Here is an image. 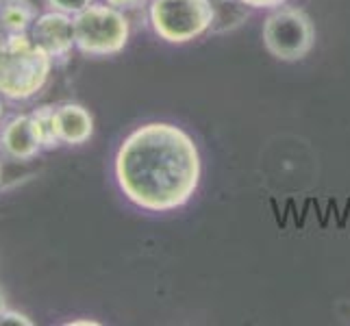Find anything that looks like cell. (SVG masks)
Instances as JSON below:
<instances>
[{
	"label": "cell",
	"instance_id": "1",
	"mask_svg": "<svg viewBox=\"0 0 350 326\" xmlns=\"http://www.w3.org/2000/svg\"><path fill=\"white\" fill-rule=\"evenodd\" d=\"M116 180L122 194L146 211H172L196 194L202 165L187 133L170 122L135 128L116 154Z\"/></svg>",
	"mask_w": 350,
	"mask_h": 326
},
{
	"label": "cell",
	"instance_id": "2",
	"mask_svg": "<svg viewBox=\"0 0 350 326\" xmlns=\"http://www.w3.org/2000/svg\"><path fill=\"white\" fill-rule=\"evenodd\" d=\"M53 57L29 33H5L0 40V92L9 100H29L51 79Z\"/></svg>",
	"mask_w": 350,
	"mask_h": 326
},
{
	"label": "cell",
	"instance_id": "3",
	"mask_svg": "<svg viewBox=\"0 0 350 326\" xmlns=\"http://www.w3.org/2000/svg\"><path fill=\"white\" fill-rule=\"evenodd\" d=\"M77 48L90 57H109L124 51L131 38L129 20L113 5H90L75 16Z\"/></svg>",
	"mask_w": 350,
	"mask_h": 326
},
{
	"label": "cell",
	"instance_id": "4",
	"mask_svg": "<svg viewBox=\"0 0 350 326\" xmlns=\"http://www.w3.org/2000/svg\"><path fill=\"white\" fill-rule=\"evenodd\" d=\"M215 22L211 0H152L150 24L161 40L185 44L207 33Z\"/></svg>",
	"mask_w": 350,
	"mask_h": 326
},
{
	"label": "cell",
	"instance_id": "5",
	"mask_svg": "<svg viewBox=\"0 0 350 326\" xmlns=\"http://www.w3.org/2000/svg\"><path fill=\"white\" fill-rule=\"evenodd\" d=\"M316 31L311 18L300 9H279L263 22V44L281 62H300L313 48Z\"/></svg>",
	"mask_w": 350,
	"mask_h": 326
},
{
	"label": "cell",
	"instance_id": "6",
	"mask_svg": "<svg viewBox=\"0 0 350 326\" xmlns=\"http://www.w3.org/2000/svg\"><path fill=\"white\" fill-rule=\"evenodd\" d=\"M29 35L35 44L53 57V62H66L70 53L77 48L75 16L51 9L38 16Z\"/></svg>",
	"mask_w": 350,
	"mask_h": 326
},
{
	"label": "cell",
	"instance_id": "7",
	"mask_svg": "<svg viewBox=\"0 0 350 326\" xmlns=\"http://www.w3.org/2000/svg\"><path fill=\"white\" fill-rule=\"evenodd\" d=\"M0 148L14 161H31L40 152H44L40 133L31 113L14 116L0 128Z\"/></svg>",
	"mask_w": 350,
	"mask_h": 326
},
{
	"label": "cell",
	"instance_id": "8",
	"mask_svg": "<svg viewBox=\"0 0 350 326\" xmlns=\"http://www.w3.org/2000/svg\"><path fill=\"white\" fill-rule=\"evenodd\" d=\"M57 131L64 146H81L94 135V118L83 105L64 103L57 107Z\"/></svg>",
	"mask_w": 350,
	"mask_h": 326
},
{
	"label": "cell",
	"instance_id": "9",
	"mask_svg": "<svg viewBox=\"0 0 350 326\" xmlns=\"http://www.w3.org/2000/svg\"><path fill=\"white\" fill-rule=\"evenodd\" d=\"M40 11L33 0H3L0 29L3 33H31Z\"/></svg>",
	"mask_w": 350,
	"mask_h": 326
},
{
	"label": "cell",
	"instance_id": "10",
	"mask_svg": "<svg viewBox=\"0 0 350 326\" xmlns=\"http://www.w3.org/2000/svg\"><path fill=\"white\" fill-rule=\"evenodd\" d=\"M31 116H33L35 126H38L44 150H55L59 146H64L62 139H59V131H57V107L44 105L40 109H35Z\"/></svg>",
	"mask_w": 350,
	"mask_h": 326
},
{
	"label": "cell",
	"instance_id": "11",
	"mask_svg": "<svg viewBox=\"0 0 350 326\" xmlns=\"http://www.w3.org/2000/svg\"><path fill=\"white\" fill-rule=\"evenodd\" d=\"M94 0H46V5L55 9V11H62V14L68 16H77L81 14L83 9H88Z\"/></svg>",
	"mask_w": 350,
	"mask_h": 326
},
{
	"label": "cell",
	"instance_id": "12",
	"mask_svg": "<svg viewBox=\"0 0 350 326\" xmlns=\"http://www.w3.org/2000/svg\"><path fill=\"white\" fill-rule=\"evenodd\" d=\"M7 324H16V326H33V320H29V316L16 311V309H5L0 313V326H7Z\"/></svg>",
	"mask_w": 350,
	"mask_h": 326
},
{
	"label": "cell",
	"instance_id": "13",
	"mask_svg": "<svg viewBox=\"0 0 350 326\" xmlns=\"http://www.w3.org/2000/svg\"><path fill=\"white\" fill-rule=\"evenodd\" d=\"M241 5L252 7V9H274V7H281L287 0H239Z\"/></svg>",
	"mask_w": 350,
	"mask_h": 326
},
{
	"label": "cell",
	"instance_id": "14",
	"mask_svg": "<svg viewBox=\"0 0 350 326\" xmlns=\"http://www.w3.org/2000/svg\"><path fill=\"white\" fill-rule=\"evenodd\" d=\"M107 3L118 9H133V7H139L144 0H107Z\"/></svg>",
	"mask_w": 350,
	"mask_h": 326
},
{
	"label": "cell",
	"instance_id": "15",
	"mask_svg": "<svg viewBox=\"0 0 350 326\" xmlns=\"http://www.w3.org/2000/svg\"><path fill=\"white\" fill-rule=\"evenodd\" d=\"M3 109H5V96L0 92V118H3Z\"/></svg>",
	"mask_w": 350,
	"mask_h": 326
},
{
	"label": "cell",
	"instance_id": "16",
	"mask_svg": "<svg viewBox=\"0 0 350 326\" xmlns=\"http://www.w3.org/2000/svg\"><path fill=\"white\" fill-rule=\"evenodd\" d=\"M7 309V305H5V298H3V294H0V313H3Z\"/></svg>",
	"mask_w": 350,
	"mask_h": 326
},
{
	"label": "cell",
	"instance_id": "17",
	"mask_svg": "<svg viewBox=\"0 0 350 326\" xmlns=\"http://www.w3.org/2000/svg\"><path fill=\"white\" fill-rule=\"evenodd\" d=\"M0 5H3V0H0Z\"/></svg>",
	"mask_w": 350,
	"mask_h": 326
},
{
	"label": "cell",
	"instance_id": "18",
	"mask_svg": "<svg viewBox=\"0 0 350 326\" xmlns=\"http://www.w3.org/2000/svg\"><path fill=\"white\" fill-rule=\"evenodd\" d=\"M0 31H3V29H0Z\"/></svg>",
	"mask_w": 350,
	"mask_h": 326
}]
</instances>
